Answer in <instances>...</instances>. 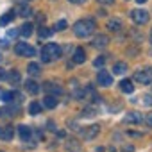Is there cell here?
<instances>
[{
  "instance_id": "obj_17",
  "label": "cell",
  "mask_w": 152,
  "mask_h": 152,
  "mask_svg": "<svg viewBox=\"0 0 152 152\" xmlns=\"http://www.w3.org/2000/svg\"><path fill=\"white\" fill-rule=\"evenodd\" d=\"M107 29H109L111 32H118V31L122 29V22H120L118 18H113V20L107 22Z\"/></svg>"
},
{
  "instance_id": "obj_11",
  "label": "cell",
  "mask_w": 152,
  "mask_h": 152,
  "mask_svg": "<svg viewBox=\"0 0 152 152\" xmlns=\"http://www.w3.org/2000/svg\"><path fill=\"white\" fill-rule=\"evenodd\" d=\"M125 122H127V124H141V122H143V116H141L140 113H136V111H131V113H127Z\"/></svg>"
},
{
  "instance_id": "obj_1",
  "label": "cell",
  "mask_w": 152,
  "mask_h": 152,
  "mask_svg": "<svg viewBox=\"0 0 152 152\" xmlns=\"http://www.w3.org/2000/svg\"><path fill=\"white\" fill-rule=\"evenodd\" d=\"M95 29H97L95 22L90 20V18H84V20H79L73 25V34L77 38H88V36H91L95 32Z\"/></svg>"
},
{
  "instance_id": "obj_22",
  "label": "cell",
  "mask_w": 152,
  "mask_h": 152,
  "mask_svg": "<svg viewBox=\"0 0 152 152\" xmlns=\"http://www.w3.org/2000/svg\"><path fill=\"white\" fill-rule=\"evenodd\" d=\"M15 16H16V11H7L4 16H2V20H0V23L2 25H7L11 20H15Z\"/></svg>"
},
{
  "instance_id": "obj_39",
  "label": "cell",
  "mask_w": 152,
  "mask_h": 152,
  "mask_svg": "<svg viewBox=\"0 0 152 152\" xmlns=\"http://www.w3.org/2000/svg\"><path fill=\"white\" fill-rule=\"evenodd\" d=\"M0 95H2V91H0Z\"/></svg>"
},
{
  "instance_id": "obj_13",
  "label": "cell",
  "mask_w": 152,
  "mask_h": 152,
  "mask_svg": "<svg viewBox=\"0 0 152 152\" xmlns=\"http://www.w3.org/2000/svg\"><path fill=\"white\" fill-rule=\"evenodd\" d=\"M13 136H15L13 127H0V140L9 141V140H13Z\"/></svg>"
},
{
  "instance_id": "obj_10",
  "label": "cell",
  "mask_w": 152,
  "mask_h": 152,
  "mask_svg": "<svg viewBox=\"0 0 152 152\" xmlns=\"http://www.w3.org/2000/svg\"><path fill=\"white\" fill-rule=\"evenodd\" d=\"M86 61V52H84V48H75V52H73V63H77V64H83Z\"/></svg>"
},
{
  "instance_id": "obj_21",
  "label": "cell",
  "mask_w": 152,
  "mask_h": 152,
  "mask_svg": "<svg viewBox=\"0 0 152 152\" xmlns=\"http://www.w3.org/2000/svg\"><path fill=\"white\" fill-rule=\"evenodd\" d=\"M125 72H127V64L125 63H115V66H113V73L115 75H122Z\"/></svg>"
},
{
  "instance_id": "obj_12",
  "label": "cell",
  "mask_w": 152,
  "mask_h": 152,
  "mask_svg": "<svg viewBox=\"0 0 152 152\" xmlns=\"http://www.w3.org/2000/svg\"><path fill=\"white\" fill-rule=\"evenodd\" d=\"M18 132H20L22 141H29V140H31V136H32V129H31V127H27V125H20V127H18Z\"/></svg>"
},
{
  "instance_id": "obj_35",
  "label": "cell",
  "mask_w": 152,
  "mask_h": 152,
  "mask_svg": "<svg viewBox=\"0 0 152 152\" xmlns=\"http://www.w3.org/2000/svg\"><path fill=\"white\" fill-rule=\"evenodd\" d=\"M147 124L152 127V113H148V115H147Z\"/></svg>"
},
{
  "instance_id": "obj_25",
  "label": "cell",
  "mask_w": 152,
  "mask_h": 152,
  "mask_svg": "<svg viewBox=\"0 0 152 152\" xmlns=\"http://www.w3.org/2000/svg\"><path fill=\"white\" fill-rule=\"evenodd\" d=\"M18 95L15 93V91H6V93H2V99H4V102H7V104H11L13 102V99H16Z\"/></svg>"
},
{
  "instance_id": "obj_23",
  "label": "cell",
  "mask_w": 152,
  "mask_h": 152,
  "mask_svg": "<svg viewBox=\"0 0 152 152\" xmlns=\"http://www.w3.org/2000/svg\"><path fill=\"white\" fill-rule=\"evenodd\" d=\"M39 111H41V104H39V102H31L29 113H31L32 116H36V115H39Z\"/></svg>"
},
{
  "instance_id": "obj_8",
  "label": "cell",
  "mask_w": 152,
  "mask_h": 152,
  "mask_svg": "<svg viewBox=\"0 0 152 152\" xmlns=\"http://www.w3.org/2000/svg\"><path fill=\"white\" fill-rule=\"evenodd\" d=\"M43 90H45L48 95H54V97L63 93V90H61L57 84H54V83H45V84H43Z\"/></svg>"
},
{
  "instance_id": "obj_26",
  "label": "cell",
  "mask_w": 152,
  "mask_h": 152,
  "mask_svg": "<svg viewBox=\"0 0 152 152\" xmlns=\"http://www.w3.org/2000/svg\"><path fill=\"white\" fill-rule=\"evenodd\" d=\"M52 36V31L50 29H47V27H41L39 29V38H50Z\"/></svg>"
},
{
  "instance_id": "obj_24",
  "label": "cell",
  "mask_w": 152,
  "mask_h": 152,
  "mask_svg": "<svg viewBox=\"0 0 152 152\" xmlns=\"http://www.w3.org/2000/svg\"><path fill=\"white\" fill-rule=\"evenodd\" d=\"M39 70H41V68H39V64H38V63H31V64L27 66V72H29L31 75H38V73H39Z\"/></svg>"
},
{
  "instance_id": "obj_32",
  "label": "cell",
  "mask_w": 152,
  "mask_h": 152,
  "mask_svg": "<svg viewBox=\"0 0 152 152\" xmlns=\"http://www.w3.org/2000/svg\"><path fill=\"white\" fill-rule=\"evenodd\" d=\"M113 2H115V0H99V4H104V6H109Z\"/></svg>"
},
{
  "instance_id": "obj_33",
  "label": "cell",
  "mask_w": 152,
  "mask_h": 152,
  "mask_svg": "<svg viewBox=\"0 0 152 152\" xmlns=\"http://www.w3.org/2000/svg\"><path fill=\"white\" fill-rule=\"evenodd\" d=\"M16 34H20V32H18V31H13V29H11V31L7 32V36H9V38H15Z\"/></svg>"
},
{
  "instance_id": "obj_3",
  "label": "cell",
  "mask_w": 152,
  "mask_h": 152,
  "mask_svg": "<svg viewBox=\"0 0 152 152\" xmlns=\"http://www.w3.org/2000/svg\"><path fill=\"white\" fill-rule=\"evenodd\" d=\"M134 81L140 84H152V68H143L134 73Z\"/></svg>"
},
{
  "instance_id": "obj_18",
  "label": "cell",
  "mask_w": 152,
  "mask_h": 152,
  "mask_svg": "<svg viewBox=\"0 0 152 152\" xmlns=\"http://www.w3.org/2000/svg\"><path fill=\"white\" fill-rule=\"evenodd\" d=\"M120 90H122L124 93H132V91H134L132 81H129V79H124V81L120 83Z\"/></svg>"
},
{
  "instance_id": "obj_27",
  "label": "cell",
  "mask_w": 152,
  "mask_h": 152,
  "mask_svg": "<svg viewBox=\"0 0 152 152\" xmlns=\"http://www.w3.org/2000/svg\"><path fill=\"white\" fill-rule=\"evenodd\" d=\"M83 116H88V118H91V116H95V107H91V106H88L84 111H83Z\"/></svg>"
},
{
  "instance_id": "obj_31",
  "label": "cell",
  "mask_w": 152,
  "mask_h": 152,
  "mask_svg": "<svg viewBox=\"0 0 152 152\" xmlns=\"http://www.w3.org/2000/svg\"><path fill=\"white\" fill-rule=\"evenodd\" d=\"M6 77H7V73H6V70H4V68H0V81H4Z\"/></svg>"
},
{
  "instance_id": "obj_38",
  "label": "cell",
  "mask_w": 152,
  "mask_h": 152,
  "mask_svg": "<svg viewBox=\"0 0 152 152\" xmlns=\"http://www.w3.org/2000/svg\"><path fill=\"white\" fill-rule=\"evenodd\" d=\"M0 59H2V56H0Z\"/></svg>"
},
{
  "instance_id": "obj_15",
  "label": "cell",
  "mask_w": 152,
  "mask_h": 152,
  "mask_svg": "<svg viewBox=\"0 0 152 152\" xmlns=\"http://www.w3.org/2000/svg\"><path fill=\"white\" fill-rule=\"evenodd\" d=\"M16 13H18L20 16H23V18H29V16H32V9H31L27 4H20Z\"/></svg>"
},
{
  "instance_id": "obj_7",
  "label": "cell",
  "mask_w": 152,
  "mask_h": 152,
  "mask_svg": "<svg viewBox=\"0 0 152 152\" xmlns=\"http://www.w3.org/2000/svg\"><path fill=\"white\" fill-rule=\"evenodd\" d=\"M109 45V38L106 34H99L95 39H93V47L95 48H106Z\"/></svg>"
},
{
  "instance_id": "obj_34",
  "label": "cell",
  "mask_w": 152,
  "mask_h": 152,
  "mask_svg": "<svg viewBox=\"0 0 152 152\" xmlns=\"http://www.w3.org/2000/svg\"><path fill=\"white\" fill-rule=\"evenodd\" d=\"M68 2H72V4H84V2H88V0H68Z\"/></svg>"
},
{
  "instance_id": "obj_28",
  "label": "cell",
  "mask_w": 152,
  "mask_h": 152,
  "mask_svg": "<svg viewBox=\"0 0 152 152\" xmlns=\"http://www.w3.org/2000/svg\"><path fill=\"white\" fill-rule=\"evenodd\" d=\"M54 29H56V31H64V29H66V22H64V20H59Z\"/></svg>"
},
{
  "instance_id": "obj_5",
  "label": "cell",
  "mask_w": 152,
  "mask_h": 152,
  "mask_svg": "<svg viewBox=\"0 0 152 152\" xmlns=\"http://www.w3.org/2000/svg\"><path fill=\"white\" fill-rule=\"evenodd\" d=\"M131 20L138 25H143L148 22V13L145 9H134V11H131Z\"/></svg>"
},
{
  "instance_id": "obj_4",
  "label": "cell",
  "mask_w": 152,
  "mask_h": 152,
  "mask_svg": "<svg viewBox=\"0 0 152 152\" xmlns=\"http://www.w3.org/2000/svg\"><path fill=\"white\" fill-rule=\"evenodd\" d=\"M15 52L22 57H34L36 56V50L29 45V43H16L15 45Z\"/></svg>"
},
{
  "instance_id": "obj_16",
  "label": "cell",
  "mask_w": 152,
  "mask_h": 152,
  "mask_svg": "<svg viewBox=\"0 0 152 152\" xmlns=\"http://www.w3.org/2000/svg\"><path fill=\"white\" fill-rule=\"evenodd\" d=\"M6 79H7V81H9V83L13 84V86H16V84H18V83L22 81V75H20V72H16V70H13V72H11V73L7 75V77H6Z\"/></svg>"
},
{
  "instance_id": "obj_19",
  "label": "cell",
  "mask_w": 152,
  "mask_h": 152,
  "mask_svg": "<svg viewBox=\"0 0 152 152\" xmlns=\"http://www.w3.org/2000/svg\"><path fill=\"white\" fill-rule=\"evenodd\" d=\"M43 106L48 107V109H54V107L57 106V99H56L54 95H47V97L43 99Z\"/></svg>"
},
{
  "instance_id": "obj_9",
  "label": "cell",
  "mask_w": 152,
  "mask_h": 152,
  "mask_svg": "<svg viewBox=\"0 0 152 152\" xmlns=\"http://www.w3.org/2000/svg\"><path fill=\"white\" fill-rule=\"evenodd\" d=\"M99 132H100V127H99V125H90V127L84 129L83 136H84V140H93Z\"/></svg>"
},
{
  "instance_id": "obj_30",
  "label": "cell",
  "mask_w": 152,
  "mask_h": 152,
  "mask_svg": "<svg viewBox=\"0 0 152 152\" xmlns=\"http://www.w3.org/2000/svg\"><path fill=\"white\" fill-rule=\"evenodd\" d=\"M143 104L145 106H152V97L150 95H143Z\"/></svg>"
},
{
  "instance_id": "obj_29",
  "label": "cell",
  "mask_w": 152,
  "mask_h": 152,
  "mask_svg": "<svg viewBox=\"0 0 152 152\" xmlns=\"http://www.w3.org/2000/svg\"><path fill=\"white\" fill-rule=\"evenodd\" d=\"M104 63H106V59H104V57H97V59H95V63H93V64H95V66H97V68H99V66H104Z\"/></svg>"
},
{
  "instance_id": "obj_20",
  "label": "cell",
  "mask_w": 152,
  "mask_h": 152,
  "mask_svg": "<svg viewBox=\"0 0 152 152\" xmlns=\"http://www.w3.org/2000/svg\"><path fill=\"white\" fill-rule=\"evenodd\" d=\"M32 29H34V27H32V23H23V25L20 27V31H18V32H20L23 38H29V36L32 34Z\"/></svg>"
},
{
  "instance_id": "obj_37",
  "label": "cell",
  "mask_w": 152,
  "mask_h": 152,
  "mask_svg": "<svg viewBox=\"0 0 152 152\" xmlns=\"http://www.w3.org/2000/svg\"><path fill=\"white\" fill-rule=\"evenodd\" d=\"M150 41H152V32H150Z\"/></svg>"
},
{
  "instance_id": "obj_2",
  "label": "cell",
  "mask_w": 152,
  "mask_h": 152,
  "mask_svg": "<svg viewBox=\"0 0 152 152\" xmlns=\"http://www.w3.org/2000/svg\"><path fill=\"white\" fill-rule=\"evenodd\" d=\"M61 57V47L57 43H47L41 48V61L43 63H52Z\"/></svg>"
},
{
  "instance_id": "obj_14",
  "label": "cell",
  "mask_w": 152,
  "mask_h": 152,
  "mask_svg": "<svg viewBox=\"0 0 152 152\" xmlns=\"http://www.w3.org/2000/svg\"><path fill=\"white\" fill-rule=\"evenodd\" d=\"M25 90H27V93H31V95H38V93H39V84L34 83V81H27V83H25Z\"/></svg>"
},
{
  "instance_id": "obj_36",
  "label": "cell",
  "mask_w": 152,
  "mask_h": 152,
  "mask_svg": "<svg viewBox=\"0 0 152 152\" xmlns=\"http://www.w3.org/2000/svg\"><path fill=\"white\" fill-rule=\"evenodd\" d=\"M138 4H145V2H148V0H136Z\"/></svg>"
},
{
  "instance_id": "obj_6",
  "label": "cell",
  "mask_w": 152,
  "mask_h": 152,
  "mask_svg": "<svg viewBox=\"0 0 152 152\" xmlns=\"http://www.w3.org/2000/svg\"><path fill=\"white\" fill-rule=\"evenodd\" d=\"M97 83H99V86L107 88V86L113 84V75H111L109 72H106V70H100V72L97 73Z\"/></svg>"
}]
</instances>
